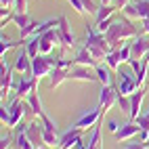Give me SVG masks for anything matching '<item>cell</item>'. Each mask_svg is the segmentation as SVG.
Listing matches in <instances>:
<instances>
[{
  "label": "cell",
  "mask_w": 149,
  "mask_h": 149,
  "mask_svg": "<svg viewBox=\"0 0 149 149\" xmlns=\"http://www.w3.org/2000/svg\"><path fill=\"white\" fill-rule=\"evenodd\" d=\"M25 134L29 136L34 147H42L44 145V134H42V122H32L25 126Z\"/></svg>",
  "instance_id": "16"
},
{
  "label": "cell",
  "mask_w": 149,
  "mask_h": 149,
  "mask_svg": "<svg viewBox=\"0 0 149 149\" xmlns=\"http://www.w3.org/2000/svg\"><path fill=\"white\" fill-rule=\"evenodd\" d=\"M0 120H2L4 126H8V122H11V113H8V107H0Z\"/></svg>",
  "instance_id": "34"
},
{
  "label": "cell",
  "mask_w": 149,
  "mask_h": 149,
  "mask_svg": "<svg viewBox=\"0 0 149 149\" xmlns=\"http://www.w3.org/2000/svg\"><path fill=\"white\" fill-rule=\"evenodd\" d=\"M36 149H48V145H42V147H36Z\"/></svg>",
  "instance_id": "43"
},
{
  "label": "cell",
  "mask_w": 149,
  "mask_h": 149,
  "mask_svg": "<svg viewBox=\"0 0 149 149\" xmlns=\"http://www.w3.org/2000/svg\"><path fill=\"white\" fill-rule=\"evenodd\" d=\"M59 38H61V46L63 48H74L76 46V36L72 32V25L67 23V17H59Z\"/></svg>",
  "instance_id": "10"
},
{
  "label": "cell",
  "mask_w": 149,
  "mask_h": 149,
  "mask_svg": "<svg viewBox=\"0 0 149 149\" xmlns=\"http://www.w3.org/2000/svg\"><path fill=\"white\" fill-rule=\"evenodd\" d=\"M67 80H69V69L55 67L53 72H51V76H48V88H57V86H61Z\"/></svg>",
  "instance_id": "19"
},
{
  "label": "cell",
  "mask_w": 149,
  "mask_h": 149,
  "mask_svg": "<svg viewBox=\"0 0 149 149\" xmlns=\"http://www.w3.org/2000/svg\"><path fill=\"white\" fill-rule=\"evenodd\" d=\"M19 130H17V136H15V147L17 149H36L34 145H32V141H29V136L25 134V126L21 124V126H17Z\"/></svg>",
  "instance_id": "20"
},
{
  "label": "cell",
  "mask_w": 149,
  "mask_h": 149,
  "mask_svg": "<svg viewBox=\"0 0 149 149\" xmlns=\"http://www.w3.org/2000/svg\"><path fill=\"white\" fill-rule=\"evenodd\" d=\"M25 44V40H21V38H19V40H8V38L2 34V38H0V55H6V51H11V48H17V46H23Z\"/></svg>",
  "instance_id": "25"
},
{
  "label": "cell",
  "mask_w": 149,
  "mask_h": 149,
  "mask_svg": "<svg viewBox=\"0 0 149 149\" xmlns=\"http://www.w3.org/2000/svg\"><path fill=\"white\" fill-rule=\"evenodd\" d=\"M136 36H139L136 25H132V19H128L124 15H122V19H113V23L105 32V38L111 44V48H118L122 42H128L130 38H136Z\"/></svg>",
  "instance_id": "1"
},
{
  "label": "cell",
  "mask_w": 149,
  "mask_h": 149,
  "mask_svg": "<svg viewBox=\"0 0 149 149\" xmlns=\"http://www.w3.org/2000/svg\"><path fill=\"white\" fill-rule=\"evenodd\" d=\"M69 80L72 82H99V76L93 67H82V65H74L69 69Z\"/></svg>",
  "instance_id": "9"
},
{
  "label": "cell",
  "mask_w": 149,
  "mask_h": 149,
  "mask_svg": "<svg viewBox=\"0 0 149 149\" xmlns=\"http://www.w3.org/2000/svg\"><path fill=\"white\" fill-rule=\"evenodd\" d=\"M118 128H120V124H118L116 120H109V122H107V130H109V132H113V134H116V132H118Z\"/></svg>",
  "instance_id": "38"
},
{
  "label": "cell",
  "mask_w": 149,
  "mask_h": 149,
  "mask_svg": "<svg viewBox=\"0 0 149 149\" xmlns=\"http://www.w3.org/2000/svg\"><path fill=\"white\" fill-rule=\"evenodd\" d=\"M124 17L128 19H149V0H130L124 11H122Z\"/></svg>",
  "instance_id": "6"
},
{
  "label": "cell",
  "mask_w": 149,
  "mask_h": 149,
  "mask_svg": "<svg viewBox=\"0 0 149 149\" xmlns=\"http://www.w3.org/2000/svg\"><path fill=\"white\" fill-rule=\"evenodd\" d=\"M118 55H120V61H122V63H130V59H132V48H130V44H124L122 48H118Z\"/></svg>",
  "instance_id": "29"
},
{
  "label": "cell",
  "mask_w": 149,
  "mask_h": 149,
  "mask_svg": "<svg viewBox=\"0 0 149 149\" xmlns=\"http://www.w3.org/2000/svg\"><path fill=\"white\" fill-rule=\"evenodd\" d=\"M141 27H143V34L149 36V19H143V21H141Z\"/></svg>",
  "instance_id": "41"
},
{
  "label": "cell",
  "mask_w": 149,
  "mask_h": 149,
  "mask_svg": "<svg viewBox=\"0 0 149 149\" xmlns=\"http://www.w3.org/2000/svg\"><path fill=\"white\" fill-rule=\"evenodd\" d=\"M118 97H120V93H118L116 86H111V84L101 86V93H99V107L107 113L113 105H118Z\"/></svg>",
  "instance_id": "8"
},
{
  "label": "cell",
  "mask_w": 149,
  "mask_h": 149,
  "mask_svg": "<svg viewBox=\"0 0 149 149\" xmlns=\"http://www.w3.org/2000/svg\"><path fill=\"white\" fill-rule=\"evenodd\" d=\"M113 4L118 6V11H124V8L130 4V0H113Z\"/></svg>",
  "instance_id": "39"
},
{
  "label": "cell",
  "mask_w": 149,
  "mask_h": 149,
  "mask_svg": "<svg viewBox=\"0 0 149 149\" xmlns=\"http://www.w3.org/2000/svg\"><path fill=\"white\" fill-rule=\"evenodd\" d=\"M74 61H76V65H82V67H97V65H101L97 61V59L91 55V51H88L86 46H82V48H78V53H76V57H74Z\"/></svg>",
  "instance_id": "17"
},
{
  "label": "cell",
  "mask_w": 149,
  "mask_h": 149,
  "mask_svg": "<svg viewBox=\"0 0 149 149\" xmlns=\"http://www.w3.org/2000/svg\"><path fill=\"white\" fill-rule=\"evenodd\" d=\"M105 65H107L109 69H111V72H118V69H120L122 61H120V55H118V48H113V51L107 55V59H105Z\"/></svg>",
  "instance_id": "27"
},
{
  "label": "cell",
  "mask_w": 149,
  "mask_h": 149,
  "mask_svg": "<svg viewBox=\"0 0 149 149\" xmlns=\"http://www.w3.org/2000/svg\"><path fill=\"white\" fill-rule=\"evenodd\" d=\"M15 13H27V0H15Z\"/></svg>",
  "instance_id": "35"
},
{
  "label": "cell",
  "mask_w": 149,
  "mask_h": 149,
  "mask_svg": "<svg viewBox=\"0 0 149 149\" xmlns=\"http://www.w3.org/2000/svg\"><path fill=\"white\" fill-rule=\"evenodd\" d=\"M82 134H84V130H78V128L72 126V130H67L61 139H59V149L78 147V143H82Z\"/></svg>",
  "instance_id": "12"
},
{
  "label": "cell",
  "mask_w": 149,
  "mask_h": 149,
  "mask_svg": "<svg viewBox=\"0 0 149 149\" xmlns=\"http://www.w3.org/2000/svg\"><path fill=\"white\" fill-rule=\"evenodd\" d=\"M103 116H105V111H103L101 107L91 109V111H86V113H82L80 118H78V122L74 124V128H78V130H88V128H95L99 122L103 120Z\"/></svg>",
  "instance_id": "7"
},
{
  "label": "cell",
  "mask_w": 149,
  "mask_h": 149,
  "mask_svg": "<svg viewBox=\"0 0 149 149\" xmlns=\"http://www.w3.org/2000/svg\"><path fill=\"white\" fill-rule=\"evenodd\" d=\"M84 46L91 51V55L97 59L99 63H105L107 55L113 51L111 44L107 42L105 34H99L97 27H93V25H86V42H84Z\"/></svg>",
  "instance_id": "2"
},
{
  "label": "cell",
  "mask_w": 149,
  "mask_h": 149,
  "mask_svg": "<svg viewBox=\"0 0 149 149\" xmlns=\"http://www.w3.org/2000/svg\"><path fill=\"white\" fill-rule=\"evenodd\" d=\"M13 72L21 74L23 78H34V76H32V59H29V55L25 53V48H21V53L15 57Z\"/></svg>",
  "instance_id": "11"
},
{
  "label": "cell",
  "mask_w": 149,
  "mask_h": 149,
  "mask_svg": "<svg viewBox=\"0 0 149 149\" xmlns=\"http://www.w3.org/2000/svg\"><path fill=\"white\" fill-rule=\"evenodd\" d=\"M32 21H34V19L29 17L27 13H15V19H13V23L19 27V32H21V29H25L29 23H32Z\"/></svg>",
  "instance_id": "28"
},
{
  "label": "cell",
  "mask_w": 149,
  "mask_h": 149,
  "mask_svg": "<svg viewBox=\"0 0 149 149\" xmlns=\"http://www.w3.org/2000/svg\"><path fill=\"white\" fill-rule=\"evenodd\" d=\"M116 11H118V6H116V4H99L97 15H95V23L105 21V19L113 17V15H116Z\"/></svg>",
  "instance_id": "21"
},
{
  "label": "cell",
  "mask_w": 149,
  "mask_h": 149,
  "mask_svg": "<svg viewBox=\"0 0 149 149\" xmlns=\"http://www.w3.org/2000/svg\"><path fill=\"white\" fill-rule=\"evenodd\" d=\"M147 95V88H139L136 93L130 95V122H134L139 116H141V107H143V99Z\"/></svg>",
  "instance_id": "15"
},
{
  "label": "cell",
  "mask_w": 149,
  "mask_h": 149,
  "mask_svg": "<svg viewBox=\"0 0 149 149\" xmlns=\"http://www.w3.org/2000/svg\"><path fill=\"white\" fill-rule=\"evenodd\" d=\"M101 4H113V0H101Z\"/></svg>",
  "instance_id": "42"
},
{
  "label": "cell",
  "mask_w": 149,
  "mask_h": 149,
  "mask_svg": "<svg viewBox=\"0 0 149 149\" xmlns=\"http://www.w3.org/2000/svg\"><path fill=\"white\" fill-rule=\"evenodd\" d=\"M57 67V59H51L48 55H38L32 59V76L36 80H42L44 76H51V72Z\"/></svg>",
  "instance_id": "3"
},
{
  "label": "cell",
  "mask_w": 149,
  "mask_h": 149,
  "mask_svg": "<svg viewBox=\"0 0 149 149\" xmlns=\"http://www.w3.org/2000/svg\"><path fill=\"white\" fill-rule=\"evenodd\" d=\"M118 107H120V111L130 116V97H128V95H120V97H118Z\"/></svg>",
  "instance_id": "31"
},
{
  "label": "cell",
  "mask_w": 149,
  "mask_h": 149,
  "mask_svg": "<svg viewBox=\"0 0 149 149\" xmlns=\"http://www.w3.org/2000/svg\"><path fill=\"white\" fill-rule=\"evenodd\" d=\"M0 76H2V80H0V95L4 99L13 88V67H8L4 59H2V67H0Z\"/></svg>",
  "instance_id": "14"
},
{
  "label": "cell",
  "mask_w": 149,
  "mask_h": 149,
  "mask_svg": "<svg viewBox=\"0 0 149 149\" xmlns=\"http://www.w3.org/2000/svg\"><path fill=\"white\" fill-rule=\"evenodd\" d=\"M69 4H72V8L76 13H80V15H86V8H84V2L82 0H67Z\"/></svg>",
  "instance_id": "32"
},
{
  "label": "cell",
  "mask_w": 149,
  "mask_h": 149,
  "mask_svg": "<svg viewBox=\"0 0 149 149\" xmlns=\"http://www.w3.org/2000/svg\"><path fill=\"white\" fill-rule=\"evenodd\" d=\"M101 122L93 128V136H91V141L86 143V149H101Z\"/></svg>",
  "instance_id": "26"
},
{
  "label": "cell",
  "mask_w": 149,
  "mask_h": 149,
  "mask_svg": "<svg viewBox=\"0 0 149 149\" xmlns=\"http://www.w3.org/2000/svg\"><path fill=\"white\" fill-rule=\"evenodd\" d=\"M0 8L2 11H15V0H0Z\"/></svg>",
  "instance_id": "36"
},
{
  "label": "cell",
  "mask_w": 149,
  "mask_h": 149,
  "mask_svg": "<svg viewBox=\"0 0 149 149\" xmlns=\"http://www.w3.org/2000/svg\"><path fill=\"white\" fill-rule=\"evenodd\" d=\"M8 113H11V122H8V128H17L27 113H32V107H29V103L23 101V99H15V101L8 105Z\"/></svg>",
  "instance_id": "4"
},
{
  "label": "cell",
  "mask_w": 149,
  "mask_h": 149,
  "mask_svg": "<svg viewBox=\"0 0 149 149\" xmlns=\"http://www.w3.org/2000/svg\"><path fill=\"white\" fill-rule=\"evenodd\" d=\"M147 147H149V145H147Z\"/></svg>",
  "instance_id": "44"
},
{
  "label": "cell",
  "mask_w": 149,
  "mask_h": 149,
  "mask_svg": "<svg viewBox=\"0 0 149 149\" xmlns=\"http://www.w3.org/2000/svg\"><path fill=\"white\" fill-rule=\"evenodd\" d=\"M27 103H29V107H32V116L40 118V116L44 113V109H42V101H40V97H38V91L29 93V97H27Z\"/></svg>",
  "instance_id": "23"
},
{
  "label": "cell",
  "mask_w": 149,
  "mask_h": 149,
  "mask_svg": "<svg viewBox=\"0 0 149 149\" xmlns=\"http://www.w3.org/2000/svg\"><path fill=\"white\" fill-rule=\"evenodd\" d=\"M95 72H97V76H99V82H101V86H109V84H111V69H109L105 63L97 65Z\"/></svg>",
  "instance_id": "24"
},
{
  "label": "cell",
  "mask_w": 149,
  "mask_h": 149,
  "mask_svg": "<svg viewBox=\"0 0 149 149\" xmlns=\"http://www.w3.org/2000/svg\"><path fill=\"white\" fill-rule=\"evenodd\" d=\"M11 147V136H2L0 139V149H8Z\"/></svg>",
  "instance_id": "40"
},
{
  "label": "cell",
  "mask_w": 149,
  "mask_h": 149,
  "mask_svg": "<svg viewBox=\"0 0 149 149\" xmlns=\"http://www.w3.org/2000/svg\"><path fill=\"white\" fill-rule=\"evenodd\" d=\"M38 27H40V23H36V21H32L25 29H21V40H27V38H32V36H36V32H38Z\"/></svg>",
  "instance_id": "30"
},
{
  "label": "cell",
  "mask_w": 149,
  "mask_h": 149,
  "mask_svg": "<svg viewBox=\"0 0 149 149\" xmlns=\"http://www.w3.org/2000/svg\"><path fill=\"white\" fill-rule=\"evenodd\" d=\"M134 122L139 124V128H143V130H149V116H147V113H141Z\"/></svg>",
  "instance_id": "33"
},
{
  "label": "cell",
  "mask_w": 149,
  "mask_h": 149,
  "mask_svg": "<svg viewBox=\"0 0 149 149\" xmlns=\"http://www.w3.org/2000/svg\"><path fill=\"white\" fill-rule=\"evenodd\" d=\"M130 48H132V59H145V55L149 53V38H147V34H143V36H136L134 40L130 42Z\"/></svg>",
  "instance_id": "13"
},
{
  "label": "cell",
  "mask_w": 149,
  "mask_h": 149,
  "mask_svg": "<svg viewBox=\"0 0 149 149\" xmlns=\"http://www.w3.org/2000/svg\"><path fill=\"white\" fill-rule=\"evenodd\" d=\"M116 76H118V82H116V88H118V93L120 95H128L130 97L132 93H136L139 91V84H136V76H132L130 72H120L118 69L116 72Z\"/></svg>",
  "instance_id": "5"
},
{
  "label": "cell",
  "mask_w": 149,
  "mask_h": 149,
  "mask_svg": "<svg viewBox=\"0 0 149 149\" xmlns=\"http://www.w3.org/2000/svg\"><path fill=\"white\" fill-rule=\"evenodd\" d=\"M124 149H149L145 143H124Z\"/></svg>",
  "instance_id": "37"
},
{
  "label": "cell",
  "mask_w": 149,
  "mask_h": 149,
  "mask_svg": "<svg viewBox=\"0 0 149 149\" xmlns=\"http://www.w3.org/2000/svg\"><path fill=\"white\" fill-rule=\"evenodd\" d=\"M23 48H25V53L29 55V59H36L38 55H40V36L27 38L25 44H23Z\"/></svg>",
  "instance_id": "22"
},
{
  "label": "cell",
  "mask_w": 149,
  "mask_h": 149,
  "mask_svg": "<svg viewBox=\"0 0 149 149\" xmlns=\"http://www.w3.org/2000/svg\"><path fill=\"white\" fill-rule=\"evenodd\" d=\"M139 130H141V128H139V124L136 122H128V124H122L120 128H118V132L113 134L116 136V141H128V139H132L134 134H139Z\"/></svg>",
  "instance_id": "18"
}]
</instances>
